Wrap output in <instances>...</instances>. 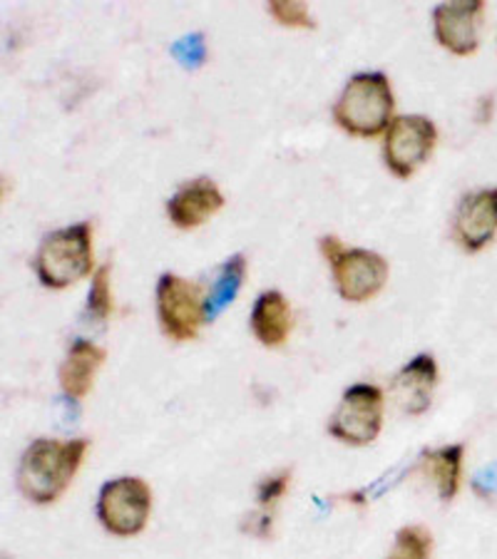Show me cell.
<instances>
[{"label":"cell","instance_id":"1","mask_svg":"<svg viewBox=\"0 0 497 559\" xmlns=\"http://www.w3.org/2000/svg\"><path fill=\"white\" fill-rule=\"evenodd\" d=\"M90 443L85 438H40L25 448L17 465V490L35 504L56 502L83 465Z\"/></svg>","mask_w":497,"mask_h":559},{"label":"cell","instance_id":"2","mask_svg":"<svg viewBox=\"0 0 497 559\" xmlns=\"http://www.w3.org/2000/svg\"><path fill=\"white\" fill-rule=\"evenodd\" d=\"M393 90L383 72H358L333 105V122L356 138H376L393 122Z\"/></svg>","mask_w":497,"mask_h":559},{"label":"cell","instance_id":"3","mask_svg":"<svg viewBox=\"0 0 497 559\" xmlns=\"http://www.w3.org/2000/svg\"><path fill=\"white\" fill-rule=\"evenodd\" d=\"M93 261V227L80 222L48 234L33 264L43 286L68 288L90 274Z\"/></svg>","mask_w":497,"mask_h":559},{"label":"cell","instance_id":"4","mask_svg":"<svg viewBox=\"0 0 497 559\" xmlns=\"http://www.w3.org/2000/svg\"><path fill=\"white\" fill-rule=\"evenodd\" d=\"M152 512V490L142 477H117L103 485L97 498V520L110 535H140Z\"/></svg>","mask_w":497,"mask_h":559},{"label":"cell","instance_id":"5","mask_svg":"<svg viewBox=\"0 0 497 559\" xmlns=\"http://www.w3.org/2000/svg\"><path fill=\"white\" fill-rule=\"evenodd\" d=\"M157 319L162 333L177 344L197 338L206 321L199 286L177 274H162L157 282Z\"/></svg>","mask_w":497,"mask_h":559},{"label":"cell","instance_id":"6","mask_svg":"<svg viewBox=\"0 0 497 559\" xmlns=\"http://www.w3.org/2000/svg\"><path fill=\"white\" fill-rule=\"evenodd\" d=\"M383 426V391L378 385H351L329 420V432L341 443H374Z\"/></svg>","mask_w":497,"mask_h":559},{"label":"cell","instance_id":"7","mask_svg":"<svg viewBox=\"0 0 497 559\" xmlns=\"http://www.w3.org/2000/svg\"><path fill=\"white\" fill-rule=\"evenodd\" d=\"M438 142V130L428 117L401 115L391 122L386 132L383 155L386 165L395 177H411L423 162L430 157Z\"/></svg>","mask_w":497,"mask_h":559},{"label":"cell","instance_id":"8","mask_svg":"<svg viewBox=\"0 0 497 559\" xmlns=\"http://www.w3.org/2000/svg\"><path fill=\"white\" fill-rule=\"evenodd\" d=\"M331 269L339 294L351 304L374 299L388 282V261L368 249H346Z\"/></svg>","mask_w":497,"mask_h":559},{"label":"cell","instance_id":"9","mask_svg":"<svg viewBox=\"0 0 497 559\" xmlns=\"http://www.w3.org/2000/svg\"><path fill=\"white\" fill-rule=\"evenodd\" d=\"M485 11L483 0H458L442 3L433 11L436 38L455 56H473L481 45V17Z\"/></svg>","mask_w":497,"mask_h":559},{"label":"cell","instance_id":"10","mask_svg":"<svg viewBox=\"0 0 497 559\" xmlns=\"http://www.w3.org/2000/svg\"><path fill=\"white\" fill-rule=\"evenodd\" d=\"M453 234L470 254L490 245L497 234V187L463 197L453 219Z\"/></svg>","mask_w":497,"mask_h":559},{"label":"cell","instance_id":"11","mask_svg":"<svg viewBox=\"0 0 497 559\" xmlns=\"http://www.w3.org/2000/svg\"><path fill=\"white\" fill-rule=\"evenodd\" d=\"M224 206V197L210 177H197L185 182L169 197L167 216L177 229H197L210 216H214Z\"/></svg>","mask_w":497,"mask_h":559},{"label":"cell","instance_id":"12","mask_svg":"<svg viewBox=\"0 0 497 559\" xmlns=\"http://www.w3.org/2000/svg\"><path fill=\"white\" fill-rule=\"evenodd\" d=\"M438 383V366L430 354H421L403 366L393 378V399L409 416H421L430 408L433 391Z\"/></svg>","mask_w":497,"mask_h":559},{"label":"cell","instance_id":"13","mask_svg":"<svg viewBox=\"0 0 497 559\" xmlns=\"http://www.w3.org/2000/svg\"><path fill=\"white\" fill-rule=\"evenodd\" d=\"M103 364H105V348L95 346L93 341L78 338L75 344L70 346L58 373L62 393L72 401H83L90 393V388H93L95 373L99 371V366Z\"/></svg>","mask_w":497,"mask_h":559},{"label":"cell","instance_id":"14","mask_svg":"<svg viewBox=\"0 0 497 559\" xmlns=\"http://www.w3.org/2000/svg\"><path fill=\"white\" fill-rule=\"evenodd\" d=\"M251 331L261 346L276 348L292 333V309L282 292H264L251 309Z\"/></svg>","mask_w":497,"mask_h":559},{"label":"cell","instance_id":"15","mask_svg":"<svg viewBox=\"0 0 497 559\" xmlns=\"http://www.w3.org/2000/svg\"><path fill=\"white\" fill-rule=\"evenodd\" d=\"M244 274H247V259L244 254H234L232 259L216 269V276L210 288V296L204 299V313L206 321H214L227 306L234 301V296L239 294Z\"/></svg>","mask_w":497,"mask_h":559},{"label":"cell","instance_id":"16","mask_svg":"<svg viewBox=\"0 0 497 559\" xmlns=\"http://www.w3.org/2000/svg\"><path fill=\"white\" fill-rule=\"evenodd\" d=\"M463 455L465 445H448L440 450H430L426 455V471L438 485V495L442 502L453 500L460 488V475H463Z\"/></svg>","mask_w":497,"mask_h":559},{"label":"cell","instance_id":"17","mask_svg":"<svg viewBox=\"0 0 497 559\" xmlns=\"http://www.w3.org/2000/svg\"><path fill=\"white\" fill-rule=\"evenodd\" d=\"M113 311V292H110V264L99 266L93 276V286L87 294L85 319L87 323H95L97 329H105L107 319Z\"/></svg>","mask_w":497,"mask_h":559},{"label":"cell","instance_id":"18","mask_svg":"<svg viewBox=\"0 0 497 559\" xmlns=\"http://www.w3.org/2000/svg\"><path fill=\"white\" fill-rule=\"evenodd\" d=\"M433 552V537L426 527L409 525L398 530L393 552L388 559H430Z\"/></svg>","mask_w":497,"mask_h":559},{"label":"cell","instance_id":"19","mask_svg":"<svg viewBox=\"0 0 497 559\" xmlns=\"http://www.w3.org/2000/svg\"><path fill=\"white\" fill-rule=\"evenodd\" d=\"M269 13L274 15L276 23L286 25V28H313V17L309 8L296 0H271Z\"/></svg>","mask_w":497,"mask_h":559},{"label":"cell","instance_id":"20","mask_svg":"<svg viewBox=\"0 0 497 559\" xmlns=\"http://www.w3.org/2000/svg\"><path fill=\"white\" fill-rule=\"evenodd\" d=\"M288 483H292V473L284 471V473H276L267 477V480H261L259 490H257V502H259V512H264L269 515V510L274 508L279 502V498H284V492L288 490Z\"/></svg>","mask_w":497,"mask_h":559},{"label":"cell","instance_id":"21","mask_svg":"<svg viewBox=\"0 0 497 559\" xmlns=\"http://www.w3.org/2000/svg\"><path fill=\"white\" fill-rule=\"evenodd\" d=\"M185 56L179 58L185 62V66H199V62L204 60V43H202V35H192V38L187 40H179L175 45V52H182Z\"/></svg>","mask_w":497,"mask_h":559},{"label":"cell","instance_id":"22","mask_svg":"<svg viewBox=\"0 0 497 559\" xmlns=\"http://www.w3.org/2000/svg\"><path fill=\"white\" fill-rule=\"evenodd\" d=\"M473 488L481 498H495L497 495V463L483 467L481 473L473 477Z\"/></svg>","mask_w":497,"mask_h":559},{"label":"cell","instance_id":"23","mask_svg":"<svg viewBox=\"0 0 497 559\" xmlns=\"http://www.w3.org/2000/svg\"><path fill=\"white\" fill-rule=\"evenodd\" d=\"M319 247H321V254H323V259L329 261H336L343 251H346V247L341 245V239L339 237H321V241H319Z\"/></svg>","mask_w":497,"mask_h":559}]
</instances>
